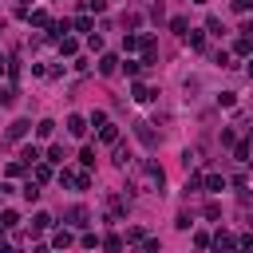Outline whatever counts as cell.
Instances as JSON below:
<instances>
[{
    "label": "cell",
    "instance_id": "cell-1",
    "mask_svg": "<svg viewBox=\"0 0 253 253\" xmlns=\"http://www.w3.org/2000/svg\"><path fill=\"white\" fill-rule=\"evenodd\" d=\"M139 182H143V190H154V194H158L163 182H166V174H163V166H158V163H143V166H139Z\"/></svg>",
    "mask_w": 253,
    "mask_h": 253
},
{
    "label": "cell",
    "instance_id": "cell-2",
    "mask_svg": "<svg viewBox=\"0 0 253 253\" xmlns=\"http://www.w3.org/2000/svg\"><path fill=\"white\" fill-rule=\"evenodd\" d=\"M135 135H139L146 146H158V139H154V131H150V123H135Z\"/></svg>",
    "mask_w": 253,
    "mask_h": 253
},
{
    "label": "cell",
    "instance_id": "cell-3",
    "mask_svg": "<svg viewBox=\"0 0 253 253\" xmlns=\"http://www.w3.org/2000/svg\"><path fill=\"white\" fill-rule=\"evenodd\" d=\"M28 131H32V123H28V119H16V123L8 126V139H24Z\"/></svg>",
    "mask_w": 253,
    "mask_h": 253
},
{
    "label": "cell",
    "instance_id": "cell-4",
    "mask_svg": "<svg viewBox=\"0 0 253 253\" xmlns=\"http://www.w3.org/2000/svg\"><path fill=\"white\" fill-rule=\"evenodd\" d=\"M202 186L210 190V194H221V190H226V178H221V174H210V178H202Z\"/></svg>",
    "mask_w": 253,
    "mask_h": 253
},
{
    "label": "cell",
    "instance_id": "cell-5",
    "mask_svg": "<svg viewBox=\"0 0 253 253\" xmlns=\"http://www.w3.org/2000/svg\"><path fill=\"white\" fill-rule=\"evenodd\" d=\"M131 95H135V103H150V99H154V91H150L146 83H135V87H131Z\"/></svg>",
    "mask_w": 253,
    "mask_h": 253
},
{
    "label": "cell",
    "instance_id": "cell-6",
    "mask_svg": "<svg viewBox=\"0 0 253 253\" xmlns=\"http://www.w3.org/2000/svg\"><path fill=\"white\" fill-rule=\"evenodd\" d=\"M99 72H103V75H115V72H119V55H103V59H99Z\"/></svg>",
    "mask_w": 253,
    "mask_h": 253
},
{
    "label": "cell",
    "instance_id": "cell-7",
    "mask_svg": "<svg viewBox=\"0 0 253 253\" xmlns=\"http://www.w3.org/2000/svg\"><path fill=\"white\" fill-rule=\"evenodd\" d=\"M68 131H72V135L79 139V135L87 131V119H83V115H72V119H68Z\"/></svg>",
    "mask_w": 253,
    "mask_h": 253
},
{
    "label": "cell",
    "instance_id": "cell-8",
    "mask_svg": "<svg viewBox=\"0 0 253 253\" xmlns=\"http://www.w3.org/2000/svg\"><path fill=\"white\" fill-rule=\"evenodd\" d=\"M99 139H103V143H119V126L103 123V126H99Z\"/></svg>",
    "mask_w": 253,
    "mask_h": 253
},
{
    "label": "cell",
    "instance_id": "cell-9",
    "mask_svg": "<svg viewBox=\"0 0 253 253\" xmlns=\"http://www.w3.org/2000/svg\"><path fill=\"white\" fill-rule=\"evenodd\" d=\"M28 20L36 24V28H48V24H52V16H48L44 8H36V12H28Z\"/></svg>",
    "mask_w": 253,
    "mask_h": 253
},
{
    "label": "cell",
    "instance_id": "cell-10",
    "mask_svg": "<svg viewBox=\"0 0 253 253\" xmlns=\"http://www.w3.org/2000/svg\"><path fill=\"white\" fill-rule=\"evenodd\" d=\"M20 158H24L28 166H36V163H40V146H24V150H20Z\"/></svg>",
    "mask_w": 253,
    "mask_h": 253
},
{
    "label": "cell",
    "instance_id": "cell-11",
    "mask_svg": "<svg viewBox=\"0 0 253 253\" xmlns=\"http://www.w3.org/2000/svg\"><path fill=\"white\" fill-rule=\"evenodd\" d=\"M52 226V214H36V217H32V230H36V234H44Z\"/></svg>",
    "mask_w": 253,
    "mask_h": 253
},
{
    "label": "cell",
    "instance_id": "cell-12",
    "mask_svg": "<svg viewBox=\"0 0 253 253\" xmlns=\"http://www.w3.org/2000/svg\"><path fill=\"white\" fill-rule=\"evenodd\" d=\"M52 131H55L52 119H40V123H36V135H40V139H52Z\"/></svg>",
    "mask_w": 253,
    "mask_h": 253
},
{
    "label": "cell",
    "instance_id": "cell-13",
    "mask_svg": "<svg viewBox=\"0 0 253 253\" xmlns=\"http://www.w3.org/2000/svg\"><path fill=\"white\" fill-rule=\"evenodd\" d=\"M0 226H4V230H16V226H20V217H16L12 210H4V214H0Z\"/></svg>",
    "mask_w": 253,
    "mask_h": 253
},
{
    "label": "cell",
    "instance_id": "cell-14",
    "mask_svg": "<svg viewBox=\"0 0 253 253\" xmlns=\"http://www.w3.org/2000/svg\"><path fill=\"white\" fill-rule=\"evenodd\" d=\"M234 52H237V55H253V40H249V36H241V40L234 44Z\"/></svg>",
    "mask_w": 253,
    "mask_h": 253
},
{
    "label": "cell",
    "instance_id": "cell-15",
    "mask_svg": "<svg viewBox=\"0 0 253 253\" xmlns=\"http://www.w3.org/2000/svg\"><path fill=\"white\" fill-rule=\"evenodd\" d=\"M75 48H79V44H75L72 36H59V52H63V55H75Z\"/></svg>",
    "mask_w": 253,
    "mask_h": 253
},
{
    "label": "cell",
    "instance_id": "cell-16",
    "mask_svg": "<svg viewBox=\"0 0 253 253\" xmlns=\"http://www.w3.org/2000/svg\"><path fill=\"white\" fill-rule=\"evenodd\" d=\"M143 48V36H123V52H139Z\"/></svg>",
    "mask_w": 253,
    "mask_h": 253
},
{
    "label": "cell",
    "instance_id": "cell-17",
    "mask_svg": "<svg viewBox=\"0 0 253 253\" xmlns=\"http://www.w3.org/2000/svg\"><path fill=\"white\" fill-rule=\"evenodd\" d=\"M68 217H72V226H87V210H83V206H75Z\"/></svg>",
    "mask_w": 253,
    "mask_h": 253
},
{
    "label": "cell",
    "instance_id": "cell-18",
    "mask_svg": "<svg viewBox=\"0 0 253 253\" xmlns=\"http://www.w3.org/2000/svg\"><path fill=\"white\" fill-rule=\"evenodd\" d=\"M52 245H55V249H63V245H72V234H68V230H59V234L52 237Z\"/></svg>",
    "mask_w": 253,
    "mask_h": 253
},
{
    "label": "cell",
    "instance_id": "cell-19",
    "mask_svg": "<svg viewBox=\"0 0 253 253\" xmlns=\"http://www.w3.org/2000/svg\"><path fill=\"white\" fill-rule=\"evenodd\" d=\"M24 198L36 202V198H40V182H28V186H24Z\"/></svg>",
    "mask_w": 253,
    "mask_h": 253
},
{
    "label": "cell",
    "instance_id": "cell-20",
    "mask_svg": "<svg viewBox=\"0 0 253 253\" xmlns=\"http://www.w3.org/2000/svg\"><path fill=\"white\" fill-rule=\"evenodd\" d=\"M0 103L12 107V103H16V91H12V87H0Z\"/></svg>",
    "mask_w": 253,
    "mask_h": 253
},
{
    "label": "cell",
    "instance_id": "cell-21",
    "mask_svg": "<svg viewBox=\"0 0 253 253\" xmlns=\"http://www.w3.org/2000/svg\"><path fill=\"white\" fill-rule=\"evenodd\" d=\"M186 44H190V48H194V52H202V44H206V40L198 36V32H186Z\"/></svg>",
    "mask_w": 253,
    "mask_h": 253
},
{
    "label": "cell",
    "instance_id": "cell-22",
    "mask_svg": "<svg viewBox=\"0 0 253 253\" xmlns=\"http://www.w3.org/2000/svg\"><path fill=\"white\" fill-rule=\"evenodd\" d=\"M115 163L126 166V163H131V150H126V146H115Z\"/></svg>",
    "mask_w": 253,
    "mask_h": 253
},
{
    "label": "cell",
    "instance_id": "cell-23",
    "mask_svg": "<svg viewBox=\"0 0 253 253\" xmlns=\"http://www.w3.org/2000/svg\"><path fill=\"white\" fill-rule=\"evenodd\" d=\"M63 158H68V154H63V146H48V163H63Z\"/></svg>",
    "mask_w": 253,
    "mask_h": 253
},
{
    "label": "cell",
    "instance_id": "cell-24",
    "mask_svg": "<svg viewBox=\"0 0 253 253\" xmlns=\"http://www.w3.org/2000/svg\"><path fill=\"white\" fill-rule=\"evenodd\" d=\"M217 103H221V107H234V103H237V95H234V91H221V95H217Z\"/></svg>",
    "mask_w": 253,
    "mask_h": 253
},
{
    "label": "cell",
    "instance_id": "cell-25",
    "mask_svg": "<svg viewBox=\"0 0 253 253\" xmlns=\"http://www.w3.org/2000/svg\"><path fill=\"white\" fill-rule=\"evenodd\" d=\"M52 178V166H44V163H36V182H48Z\"/></svg>",
    "mask_w": 253,
    "mask_h": 253
},
{
    "label": "cell",
    "instance_id": "cell-26",
    "mask_svg": "<svg viewBox=\"0 0 253 253\" xmlns=\"http://www.w3.org/2000/svg\"><path fill=\"white\" fill-rule=\"evenodd\" d=\"M79 163H83V166H95V150H91V146H83V154H79Z\"/></svg>",
    "mask_w": 253,
    "mask_h": 253
},
{
    "label": "cell",
    "instance_id": "cell-27",
    "mask_svg": "<svg viewBox=\"0 0 253 253\" xmlns=\"http://www.w3.org/2000/svg\"><path fill=\"white\" fill-rule=\"evenodd\" d=\"M206 28L214 32V36H221V32H226V28H221V20H217V16H210V20H206Z\"/></svg>",
    "mask_w": 253,
    "mask_h": 253
},
{
    "label": "cell",
    "instance_id": "cell-28",
    "mask_svg": "<svg viewBox=\"0 0 253 253\" xmlns=\"http://www.w3.org/2000/svg\"><path fill=\"white\" fill-rule=\"evenodd\" d=\"M143 237H146V230H131V234H126V241H131V245H143Z\"/></svg>",
    "mask_w": 253,
    "mask_h": 253
},
{
    "label": "cell",
    "instance_id": "cell-29",
    "mask_svg": "<svg viewBox=\"0 0 253 253\" xmlns=\"http://www.w3.org/2000/svg\"><path fill=\"white\" fill-rule=\"evenodd\" d=\"M170 28L178 32V36H186V20H182V16H174V20H170Z\"/></svg>",
    "mask_w": 253,
    "mask_h": 253
},
{
    "label": "cell",
    "instance_id": "cell-30",
    "mask_svg": "<svg viewBox=\"0 0 253 253\" xmlns=\"http://www.w3.org/2000/svg\"><path fill=\"white\" fill-rule=\"evenodd\" d=\"M143 249L146 253H158V237H143Z\"/></svg>",
    "mask_w": 253,
    "mask_h": 253
},
{
    "label": "cell",
    "instance_id": "cell-31",
    "mask_svg": "<svg viewBox=\"0 0 253 253\" xmlns=\"http://www.w3.org/2000/svg\"><path fill=\"white\" fill-rule=\"evenodd\" d=\"M87 8H91V12H103V8H107V0H87Z\"/></svg>",
    "mask_w": 253,
    "mask_h": 253
},
{
    "label": "cell",
    "instance_id": "cell-32",
    "mask_svg": "<svg viewBox=\"0 0 253 253\" xmlns=\"http://www.w3.org/2000/svg\"><path fill=\"white\" fill-rule=\"evenodd\" d=\"M234 8H237V12H249V8H253V0H234Z\"/></svg>",
    "mask_w": 253,
    "mask_h": 253
},
{
    "label": "cell",
    "instance_id": "cell-33",
    "mask_svg": "<svg viewBox=\"0 0 253 253\" xmlns=\"http://www.w3.org/2000/svg\"><path fill=\"white\" fill-rule=\"evenodd\" d=\"M241 36H249V40H253V20H245V28H241Z\"/></svg>",
    "mask_w": 253,
    "mask_h": 253
},
{
    "label": "cell",
    "instance_id": "cell-34",
    "mask_svg": "<svg viewBox=\"0 0 253 253\" xmlns=\"http://www.w3.org/2000/svg\"><path fill=\"white\" fill-rule=\"evenodd\" d=\"M245 72H249V79H253V55H245Z\"/></svg>",
    "mask_w": 253,
    "mask_h": 253
},
{
    "label": "cell",
    "instance_id": "cell-35",
    "mask_svg": "<svg viewBox=\"0 0 253 253\" xmlns=\"http://www.w3.org/2000/svg\"><path fill=\"white\" fill-rule=\"evenodd\" d=\"M24 4H28V0H20V12H24Z\"/></svg>",
    "mask_w": 253,
    "mask_h": 253
}]
</instances>
